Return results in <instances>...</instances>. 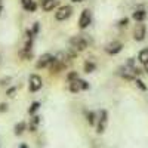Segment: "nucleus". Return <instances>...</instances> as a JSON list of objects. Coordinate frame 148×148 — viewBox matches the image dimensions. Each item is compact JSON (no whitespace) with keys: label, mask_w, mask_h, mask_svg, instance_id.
<instances>
[{"label":"nucleus","mask_w":148,"mask_h":148,"mask_svg":"<svg viewBox=\"0 0 148 148\" xmlns=\"http://www.w3.org/2000/svg\"><path fill=\"white\" fill-rule=\"evenodd\" d=\"M55 58L52 56V55H49V53H45V55H42L40 58H39V61H37V68H45V67H49V64L52 62Z\"/></svg>","instance_id":"6"},{"label":"nucleus","mask_w":148,"mask_h":148,"mask_svg":"<svg viewBox=\"0 0 148 148\" xmlns=\"http://www.w3.org/2000/svg\"><path fill=\"white\" fill-rule=\"evenodd\" d=\"M15 92H16V89H15V88L8 89V96H14V95H15Z\"/></svg>","instance_id":"23"},{"label":"nucleus","mask_w":148,"mask_h":148,"mask_svg":"<svg viewBox=\"0 0 148 148\" xmlns=\"http://www.w3.org/2000/svg\"><path fill=\"white\" fill-rule=\"evenodd\" d=\"M105 123H107V111H101V117L99 121H98V133H102L105 129Z\"/></svg>","instance_id":"9"},{"label":"nucleus","mask_w":148,"mask_h":148,"mask_svg":"<svg viewBox=\"0 0 148 148\" xmlns=\"http://www.w3.org/2000/svg\"><path fill=\"white\" fill-rule=\"evenodd\" d=\"M76 79H77V73H76V71H71V73L68 74V82L76 80Z\"/></svg>","instance_id":"22"},{"label":"nucleus","mask_w":148,"mask_h":148,"mask_svg":"<svg viewBox=\"0 0 148 148\" xmlns=\"http://www.w3.org/2000/svg\"><path fill=\"white\" fill-rule=\"evenodd\" d=\"M25 129H27V123H25V121L18 123V125L15 126V135H18V136H19V135L24 133V130H25Z\"/></svg>","instance_id":"14"},{"label":"nucleus","mask_w":148,"mask_h":148,"mask_svg":"<svg viewBox=\"0 0 148 148\" xmlns=\"http://www.w3.org/2000/svg\"><path fill=\"white\" fill-rule=\"evenodd\" d=\"M19 148H30V147H28V145H25V144H21V145H19Z\"/></svg>","instance_id":"27"},{"label":"nucleus","mask_w":148,"mask_h":148,"mask_svg":"<svg viewBox=\"0 0 148 148\" xmlns=\"http://www.w3.org/2000/svg\"><path fill=\"white\" fill-rule=\"evenodd\" d=\"M42 77L37 76V74H33L30 77V92H37L42 89Z\"/></svg>","instance_id":"4"},{"label":"nucleus","mask_w":148,"mask_h":148,"mask_svg":"<svg viewBox=\"0 0 148 148\" xmlns=\"http://www.w3.org/2000/svg\"><path fill=\"white\" fill-rule=\"evenodd\" d=\"M83 89H84V90L89 89L88 82H83V80H79V79L70 82V90H71L73 93H77V92H80V90H83Z\"/></svg>","instance_id":"2"},{"label":"nucleus","mask_w":148,"mask_h":148,"mask_svg":"<svg viewBox=\"0 0 148 148\" xmlns=\"http://www.w3.org/2000/svg\"><path fill=\"white\" fill-rule=\"evenodd\" d=\"M31 51H25V49H22V51L19 52V56L22 58V59H30L31 58Z\"/></svg>","instance_id":"18"},{"label":"nucleus","mask_w":148,"mask_h":148,"mask_svg":"<svg viewBox=\"0 0 148 148\" xmlns=\"http://www.w3.org/2000/svg\"><path fill=\"white\" fill-rule=\"evenodd\" d=\"M88 120H89L90 125H95V113H89L88 114Z\"/></svg>","instance_id":"21"},{"label":"nucleus","mask_w":148,"mask_h":148,"mask_svg":"<svg viewBox=\"0 0 148 148\" xmlns=\"http://www.w3.org/2000/svg\"><path fill=\"white\" fill-rule=\"evenodd\" d=\"M39 121H40L39 116H34V117L31 119V125H30V130H31V132H36V129H37V125H39Z\"/></svg>","instance_id":"16"},{"label":"nucleus","mask_w":148,"mask_h":148,"mask_svg":"<svg viewBox=\"0 0 148 148\" xmlns=\"http://www.w3.org/2000/svg\"><path fill=\"white\" fill-rule=\"evenodd\" d=\"M138 59L141 61L142 64H147V62H148V47H147V49H142V51L139 52Z\"/></svg>","instance_id":"15"},{"label":"nucleus","mask_w":148,"mask_h":148,"mask_svg":"<svg viewBox=\"0 0 148 148\" xmlns=\"http://www.w3.org/2000/svg\"><path fill=\"white\" fill-rule=\"evenodd\" d=\"M6 107H8V105H6V104H0V113H5V111H6V110H8V108H6Z\"/></svg>","instance_id":"25"},{"label":"nucleus","mask_w":148,"mask_h":148,"mask_svg":"<svg viewBox=\"0 0 148 148\" xmlns=\"http://www.w3.org/2000/svg\"><path fill=\"white\" fill-rule=\"evenodd\" d=\"M93 70H95V64H92L90 61H86L84 62V71L86 73H92Z\"/></svg>","instance_id":"17"},{"label":"nucleus","mask_w":148,"mask_h":148,"mask_svg":"<svg viewBox=\"0 0 148 148\" xmlns=\"http://www.w3.org/2000/svg\"><path fill=\"white\" fill-rule=\"evenodd\" d=\"M56 0H43V3H42V9L45 12H49V10H52L55 6H56Z\"/></svg>","instance_id":"11"},{"label":"nucleus","mask_w":148,"mask_h":148,"mask_svg":"<svg viewBox=\"0 0 148 148\" xmlns=\"http://www.w3.org/2000/svg\"><path fill=\"white\" fill-rule=\"evenodd\" d=\"M39 107H40V104L39 102H33L31 104V107H30V110H28V113L33 116V114H36V111L39 110Z\"/></svg>","instance_id":"19"},{"label":"nucleus","mask_w":148,"mask_h":148,"mask_svg":"<svg viewBox=\"0 0 148 148\" xmlns=\"http://www.w3.org/2000/svg\"><path fill=\"white\" fill-rule=\"evenodd\" d=\"M70 45L76 49V51H83V49L88 47V42L84 40V37H80V36L73 37V39L70 40ZM73 47H71V49H73Z\"/></svg>","instance_id":"3"},{"label":"nucleus","mask_w":148,"mask_h":148,"mask_svg":"<svg viewBox=\"0 0 148 148\" xmlns=\"http://www.w3.org/2000/svg\"><path fill=\"white\" fill-rule=\"evenodd\" d=\"M0 14H2V5H0Z\"/></svg>","instance_id":"30"},{"label":"nucleus","mask_w":148,"mask_h":148,"mask_svg":"<svg viewBox=\"0 0 148 148\" xmlns=\"http://www.w3.org/2000/svg\"><path fill=\"white\" fill-rule=\"evenodd\" d=\"M49 67H51V70H52L53 73H58V71H61V70H62L65 65H64L62 62H61V59H53L52 62L49 64Z\"/></svg>","instance_id":"10"},{"label":"nucleus","mask_w":148,"mask_h":148,"mask_svg":"<svg viewBox=\"0 0 148 148\" xmlns=\"http://www.w3.org/2000/svg\"><path fill=\"white\" fill-rule=\"evenodd\" d=\"M39 30H40V25H39V22H36L34 25H33V30H31L33 36H37V33H39Z\"/></svg>","instance_id":"20"},{"label":"nucleus","mask_w":148,"mask_h":148,"mask_svg":"<svg viewBox=\"0 0 148 148\" xmlns=\"http://www.w3.org/2000/svg\"><path fill=\"white\" fill-rule=\"evenodd\" d=\"M71 14H73V8L68 6V5H65V6H61V8L56 10L55 18H56L58 21H65V19H68V18L71 16Z\"/></svg>","instance_id":"1"},{"label":"nucleus","mask_w":148,"mask_h":148,"mask_svg":"<svg viewBox=\"0 0 148 148\" xmlns=\"http://www.w3.org/2000/svg\"><path fill=\"white\" fill-rule=\"evenodd\" d=\"M145 33H147L145 25H144V24H138V25L135 27V33H133L135 40H136V42H142L145 39Z\"/></svg>","instance_id":"7"},{"label":"nucleus","mask_w":148,"mask_h":148,"mask_svg":"<svg viewBox=\"0 0 148 148\" xmlns=\"http://www.w3.org/2000/svg\"><path fill=\"white\" fill-rule=\"evenodd\" d=\"M71 2H74V3H80V2H83V0H71Z\"/></svg>","instance_id":"28"},{"label":"nucleus","mask_w":148,"mask_h":148,"mask_svg":"<svg viewBox=\"0 0 148 148\" xmlns=\"http://www.w3.org/2000/svg\"><path fill=\"white\" fill-rule=\"evenodd\" d=\"M121 47H123V45L120 42H113V43H110L107 46V52L110 55H116V53H119L121 51Z\"/></svg>","instance_id":"8"},{"label":"nucleus","mask_w":148,"mask_h":148,"mask_svg":"<svg viewBox=\"0 0 148 148\" xmlns=\"http://www.w3.org/2000/svg\"><path fill=\"white\" fill-rule=\"evenodd\" d=\"M21 3H22L24 9H27V10H30V12H34V10L37 9V5L33 2V0H21Z\"/></svg>","instance_id":"12"},{"label":"nucleus","mask_w":148,"mask_h":148,"mask_svg":"<svg viewBox=\"0 0 148 148\" xmlns=\"http://www.w3.org/2000/svg\"><path fill=\"white\" fill-rule=\"evenodd\" d=\"M90 21H92L90 12H89L88 9H84V10L82 12V15H80V19H79V27H80V28H86V27L90 24Z\"/></svg>","instance_id":"5"},{"label":"nucleus","mask_w":148,"mask_h":148,"mask_svg":"<svg viewBox=\"0 0 148 148\" xmlns=\"http://www.w3.org/2000/svg\"><path fill=\"white\" fill-rule=\"evenodd\" d=\"M144 65H145V70L148 71V62H147V64H144Z\"/></svg>","instance_id":"29"},{"label":"nucleus","mask_w":148,"mask_h":148,"mask_svg":"<svg viewBox=\"0 0 148 148\" xmlns=\"http://www.w3.org/2000/svg\"><path fill=\"white\" fill-rule=\"evenodd\" d=\"M126 24H127V18H125V19H121V21L119 22V25H121V27H123V25H126Z\"/></svg>","instance_id":"26"},{"label":"nucleus","mask_w":148,"mask_h":148,"mask_svg":"<svg viewBox=\"0 0 148 148\" xmlns=\"http://www.w3.org/2000/svg\"><path fill=\"white\" fill-rule=\"evenodd\" d=\"M136 83H138V86H139V88H141V89H142V90H145V89H147V88H145V84H144V83H142V82H141V80H139V79H138V80H136Z\"/></svg>","instance_id":"24"},{"label":"nucleus","mask_w":148,"mask_h":148,"mask_svg":"<svg viewBox=\"0 0 148 148\" xmlns=\"http://www.w3.org/2000/svg\"><path fill=\"white\" fill-rule=\"evenodd\" d=\"M145 16H147V14H145V10H142V9L136 10V12L133 14V19L138 21V22H142V21L145 19Z\"/></svg>","instance_id":"13"}]
</instances>
